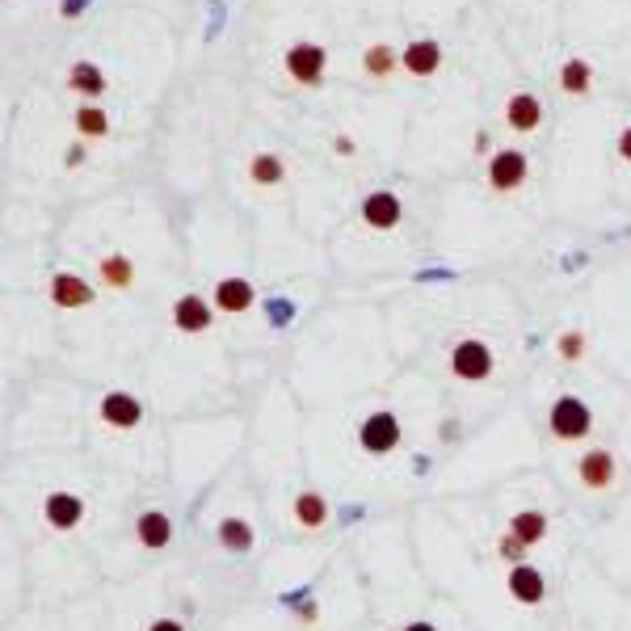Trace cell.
Instances as JSON below:
<instances>
[{
  "instance_id": "f546056e",
  "label": "cell",
  "mask_w": 631,
  "mask_h": 631,
  "mask_svg": "<svg viewBox=\"0 0 631 631\" xmlns=\"http://www.w3.org/2000/svg\"><path fill=\"white\" fill-rule=\"evenodd\" d=\"M400 631H438L434 623H425V619H413V623H404Z\"/></svg>"
},
{
  "instance_id": "52a82bcc",
  "label": "cell",
  "mask_w": 631,
  "mask_h": 631,
  "mask_svg": "<svg viewBox=\"0 0 631 631\" xmlns=\"http://www.w3.org/2000/svg\"><path fill=\"white\" fill-rule=\"evenodd\" d=\"M404 207H400V198L392 190H375V194H366L362 202V223L366 228H375V232H392L396 223H400Z\"/></svg>"
},
{
  "instance_id": "8992f818",
  "label": "cell",
  "mask_w": 631,
  "mask_h": 631,
  "mask_svg": "<svg viewBox=\"0 0 631 631\" xmlns=\"http://www.w3.org/2000/svg\"><path fill=\"white\" fill-rule=\"evenodd\" d=\"M97 417L106 421L110 430H135V425L144 421V404H139L131 392H110V396H101Z\"/></svg>"
},
{
  "instance_id": "ffe728a7",
  "label": "cell",
  "mask_w": 631,
  "mask_h": 631,
  "mask_svg": "<svg viewBox=\"0 0 631 631\" xmlns=\"http://www.w3.org/2000/svg\"><path fill=\"white\" fill-rule=\"evenodd\" d=\"M97 274H101V282L106 287H114V291H127L131 282H135V266L122 253H110V257H101L97 261Z\"/></svg>"
},
{
  "instance_id": "8fae6325",
  "label": "cell",
  "mask_w": 631,
  "mask_h": 631,
  "mask_svg": "<svg viewBox=\"0 0 631 631\" xmlns=\"http://www.w3.org/2000/svg\"><path fill=\"white\" fill-rule=\"evenodd\" d=\"M47 295H51L55 308H64V312H72V308H89V303L97 299L89 282H85V278H76V274H55V278H51V287H47Z\"/></svg>"
},
{
  "instance_id": "e0dca14e",
  "label": "cell",
  "mask_w": 631,
  "mask_h": 631,
  "mask_svg": "<svg viewBox=\"0 0 631 631\" xmlns=\"http://www.w3.org/2000/svg\"><path fill=\"white\" fill-rule=\"evenodd\" d=\"M400 64L409 68L413 76H434L438 64H442V47L430 43V38H425V43H409V47H404V55H400Z\"/></svg>"
},
{
  "instance_id": "7c38bea8",
  "label": "cell",
  "mask_w": 631,
  "mask_h": 631,
  "mask_svg": "<svg viewBox=\"0 0 631 631\" xmlns=\"http://www.w3.org/2000/svg\"><path fill=\"white\" fill-rule=\"evenodd\" d=\"M211 320H215V303H207V299L181 295V299L173 303V324H177L181 333H207Z\"/></svg>"
},
{
  "instance_id": "5b68a950",
  "label": "cell",
  "mask_w": 631,
  "mask_h": 631,
  "mask_svg": "<svg viewBox=\"0 0 631 631\" xmlns=\"http://www.w3.org/2000/svg\"><path fill=\"white\" fill-rule=\"evenodd\" d=\"M615 455L606 451V446H594V451H585L577 459V480L589 488V493H606L610 484H615Z\"/></svg>"
},
{
  "instance_id": "4fadbf2b",
  "label": "cell",
  "mask_w": 631,
  "mask_h": 631,
  "mask_svg": "<svg viewBox=\"0 0 631 631\" xmlns=\"http://www.w3.org/2000/svg\"><path fill=\"white\" fill-rule=\"evenodd\" d=\"M253 299H257V291H253L249 278H223L219 287H215V299H211V303H215L223 316H240V312L253 308Z\"/></svg>"
},
{
  "instance_id": "d6986e66",
  "label": "cell",
  "mask_w": 631,
  "mask_h": 631,
  "mask_svg": "<svg viewBox=\"0 0 631 631\" xmlns=\"http://www.w3.org/2000/svg\"><path fill=\"white\" fill-rule=\"evenodd\" d=\"M510 535H518L526 547L543 543V539H547V514H539V510H518V514L510 518Z\"/></svg>"
},
{
  "instance_id": "9a60e30c",
  "label": "cell",
  "mask_w": 631,
  "mask_h": 631,
  "mask_svg": "<svg viewBox=\"0 0 631 631\" xmlns=\"http://www.w3.org/2000/svg\"><path fill=\"white\" fill-rule=\"evenodd\" d=\"M291 514H295V522L303 526V531H324V522H329V501H324L316 488H303V493L295 497V505H291Z\"/></svg>"
},
{
  "instance_id": "7402d4cb",
  "label": "cell",
  "mask_w": 631,
  "mask_h": 631,
  "mask_svg": "<svg viewBox=\"0 0 631 631\" xmlns=\"http://www.w3.org/2000/svg\"><path fill=\"white\" fill-rule=\"evenodd\" d=\"M589 80H594V72H589L585 59H568L564 72H560V89L581 97V93H589Z\"/></svg>"
},
{
  "instance_id": "ba28073f",
  "label": "cell",
  "mask_w": 631,
  "mask_h": 631,
  "mask_svg": "<svg viewBox=\"0 0 631 631\" xmlns=\"http://www.w3.org/2000/svg\"><path fill=\"white\" fill-rule=\"evenodd\" d=\"M505 589H510V598H514L518 606H539L543 594H547V581H543L539 568H531V564H514V568H510V577H505Z\"/></svg>"
},
{
  "instance_id": "277c9868",
  "label": "cell",
  "mask_w": 631,
  "mask_h": 631,
  "mask_svg": "<svg viewBox=\"0 0 631 631\" xmlns=\"http://www.w3.org/2000/svg\"><path fill=\"white\" fill-rule=\"evenodd\" d=\"M526 173H531V165H526V156L514 152V148H501L493 160H488V186H493L497 194L518 190L526 181Z\"/></svg>"
},
{
  "instance_id": "ac0fdd59",
  "label": "cell",
  "mask_w": 631,
  "mask_h": 631,
  "mask_svg": "<svg viewBox=\"0 0 631 631\" xmlns=\"http://www.w3.org/2000/svg\"><path fill=\"white\" fill-rule=\"evenodd\" d=\"M539 118H543V106H539L531 93H514L510 106H505V122H510L514 131H535Z\"/></svg>"
},
{
  "instance_id": "603a6c76",
  "label": "cell",
  "mask_w": 631,
  "mask_h": 631,
  "mask_svg": "<svg viewBox=\"0 0 631 631\" xmlns=\"http://www.w3.org/2000/svg\"><path fill=\"white\" fill-rule=\"evenodd\" d=\"M249 177H253V186H278L282 177H287V169H282V160L278 156H253V165H249Z\"/></svg>"
},
{
  "instance_id": "484cf974",
  "label": "cell",
  "mask_w": 631,
  "mask_h": 631,
  "mask_svg": "<svg viewBox=\"0 0 631 631\" xmlns=\"http://www.w3.org/2000/svg\"><path fill=\"white\" fill-rule=\"evenodd\" d=\"M585 350H589V345H585V333H577V329H568V333L556 341V354H560L564 362H581Z\"/></svg>"
},
{
  "instance_id": "4316f807",
  "label": "cell",
  "mask_w": 631,
  "mask_h": 631,
  "mask_svg": "<svg viewBox=\"0 0 631 631\" xmlns=\"http://www.w3.org/2000/svg\"><path fill=\"white\" fill-rule=\"evenodd\" d=\"M497 552H501V560H505V564L514 568V564H526V552H531V547H526L518 535L505 531V535H501V543H497Z\"/></svg>"
},
{
  "instance_id": "d4e9b609",
  "label": "cell",
  "mask_w": 631,
  "mask_h": 631,
  "mask_svg": "<svg viewBox=\"0 0 631 631\" xmlns=\"http://www.w3.org/2000/svg\"><path fill=\"white\" fill-rule=\"evenodd\" d=\"M76 131H80V135H89V139H101V135L110 131L106 110H97V106H80V110H76Z\"/></svg>"
},
{
  "instance_id": "3957f363",
  "label": "cell",
  "mask_w": 631,
  "mask_h": 631,
  "mask_svg": "<svg viewBox=\"0 0 631 631\" xmlns=\"http://www.w3.org/2000/svg\"><path fill=\"white\" fill-rule=\"evenodd\" d=\"M404 430H400V417L388 413V409H379L362 421V430H358V446L366 455H392L396 446H400Z\"/></svg>"
},
{
  "instance_id": "cb8c5ba5",
  "label": "cell",
  "mask_w": 631,
  "mask_h": 631,
  "mask_svg": "<svg viewBox=\"0 0 631 631\" xmlns=\"http://www.w3.org/2000/svg\"><path fill=\"white\" fill-rule=\"evenodd\" d=\"M362 64H366V72H371V76H388V72L400 64V55H396L388 43H375V47H366Z\"/></svg>"
},
{
  "instance_id": "83f0119b",
  "label": "cell",
  "mask_w": 631,
  "mask_h": 631,
  "mask_svg": "<svg viewBox=\"0 0 631 631\" xmlns=\"http://www.w3.org/2000/svg\"><path fill=\"white\" fill-rule=\"evenodd\" d=\"M148 631H186V623H177V619H156Z\"/></svg>"
},
{
  "instance_id": "f1b7e54d",
  "label": "cell",
  "mask_w": 631,
  "mask_h": 631,
  "mask_svg": "<svg viewBox=\"0 0 631 631\" xmlns=\"http://www.w3.org/2000/svg\"><path fill=\"white\" fill-rule=\"evenodd\" d=\"M619 156H623V160H631V127L619 135Z\"/></svg>"
},
{
  "instance_id": "44dd1931",
  "label": "cell",
  "mask_w": 631,
  "mask_h": 631,
  "mask_svg": "<svg viewBox=\"0 0 631 631\" xmlns=\"http://www.w3.org/2000/svg\"><path fill=\"white\" fill-rule=\"evenodd\" d=\"M68 85H72V93H80V97H101V93H106V76H101L93 64H76V68L68 72Z\"/></svg>"
},
{
  "instance_id": "2e32d148",
  "label": "cell",
  "mask_w": 631,
  "mask_h": 631,
  "mask_svg": "<svg viewBox=\"0 0 631 631\" xmlns=\"http://www.w3.org/2000/svg\"><path fill=\"white\" fill-rule=\"evenodd\" d=\"M215 539H219V547H223V552H232V556L253 552V543H257L253 526L244 522V518H219V526H215Z\"/></svg>"
},
{
  "instance_id": "7a4b0ae2",
  "label": "cell",
  "mask_w": 631,
  "mask_h": 631,
  "mask_svg": "<svg viewBox=\"0 0 631 631\" xmlns=\"http://www.w3.org/2000/svg\"><path fill=\"white\" fill-rule=\"evenodd\" d=\"M493 371H497V358H493V350H488L484 341L467 337V341H459L455 350H451V375H455V379H463V383H484Z\"/></svg>"
},
{
  "instance_id": "9c48e42d",
  "label": "cell",
  "mask_w": 631,
  "mask_h": 631,
  "mask_svg": "<svg viewBox=\"0 0 631 631\" xmlns=\"http://www.w3.org/2000/svg\"><path fill=\"white\" fill-rule=\"evenodd\" d=\"M324 47L316 43H295L287 51V72L299 80V85H320V76H324Z\"/></svg>"
},
{
  "instance_id": "5bb4252c",
  "label": "cell",
  "mask_w": 631,
  "mask_h": 631,
  "mask_svg": "<svg viewBox=\"0 0 631 631\" xmlns=\"http://www.w3.org/2000/svg\"><path fill=\"white\" fill-rule=\"evenodd\" d=\"M135 539L144 543L148 552H160V547H169V543H173V522H169V514H160V510L139 514V518H135Z\"/></svg>"
},
{
  "instance_id": "4dcf8cb0",
  "label": "cell",
  "mask_w": 631,
  "mask_h": 631,
  "mask_svg": "<svg viewBox=\"0 0 631 631\" xmlns=\"http://www.w3.org/2000/svg\"><path fill=\"white\" fill-rule=\"evenodd\" d=\"M455 434H459V425L455 421H442V442H451Z\"/></svg>"
},
{
  "instance_id": "6da1fadb",
  "label": "cell",
  "mask_w": 631,
  "mask_h": 631,
  "mask_svg": "<svg viewBox=\"0 0 631 631\" xmlns=\"http://www.w3.org/2000/svg\"><path fill=\"white\" fill-rule=\"evenodd\" d=\"M547 430H552L560 442H581L594 430V413L581 396H556L552 409H547Z\"/></svg>"
},
{
  "instance_id": "30bf717a",
  "label": "cell",
  "mask_w": 631,
  "mask_h": 631,
  "mask_svg": "<svg viewBox=\"0 0 631 631\" xmlns=\"http://www.w3.org/2000/svg\"><path fill=\"white\" fill-rule=\"evenodd\" d=\"M43 518L51 522V531H76L85 522V501L76 493H51L43 501Z\"/></svg>"
}]
</instances>
